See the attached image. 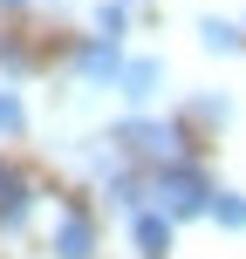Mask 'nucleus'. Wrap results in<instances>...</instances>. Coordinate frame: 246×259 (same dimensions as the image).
<instances>
[{
	"label": "nucleus",
	"mask_w": 246,
	"mask_h": 259,
	"mask_svg": "<svg viewBox=\"0 0 246 259\" xmlns=\"http://www.w3.org/2000/svg\"><path fill=\"white\" fill-rule=\"evenodd\" d=\"M14 184H21V178H7V170H0V205H7V198H14Z\"/></svg>",
	"instance_id": "12"
},
{
	"label": "nucleus",
	"mask_w": 246,
	"mask_h": 259,
	"mask_svg": "<svg viewBox=\"0 0 246 259\" xmlns=\"http://www.w3.org/2000/svg\"><path fill=\"white\" fill-rule=\"evenodd\" d=\"M212 219H219L226 225V232H246V191H212Z\"/></svg>",
	"instance_id": "7"
},
{
	"label": "nucleus",
	"mask_w": 246,
	"mask_h": 259,
	"mask_svg": "<svg viewBox=\"0 0 246 259\" xmlns=\"http://www.w3.org/2000/svg\"><path fill=\"white\" fill-rule=\"evenodd\" d=\"M198 116H205V123H226V116H233V103H226V96H198Z\"/></svg>",
	"instance_id": "11"
},
{
	"label": "nucleus",
	"mask_w": 246,
	"mask_h": 259,
	"mask_svg": "<svg viewBox=\"0 0 246 259\" xmlns=\"http://www.w3.org/2000/svg\"><path fill=\"white\" fill-rule=\"evenodd\" d=\"M157 82H164V62H151V55L117 68V89L130 96V103H151V96H157Z\"/></svg>",
	"instance_id": "5"
},
{
	"label": "nucleus",
	"mask_w": 246,
	"mask_h": 259,
	"mask_svg": "<svg viewBox=\"0 0 246 259\" xmlns=\"http://www.w3.org/2000/svg\"><path fill=\"white\" fill-rule=\"evenodd\" d=\"M123 14H130V0H103V7H96V27H103V34H123Z\"/></svg>",
	"instance_id": "9"
},
{
	"label": "nucleus",
	"mask_w": 246,
	"mask_h": 259,
	"mask_svg": "<svg viewBox=\"0 0 246 259\" xmlns=\"http://www.w3.org/2000/svg\"><path fill=\"white\" fill-rule=\"evenodd\" d=\"M117 68H123L117 34H96V41H82V48H76V75H82V82H117Z\"/></svg>",
	"instance_id": "4"
},
{
	"label": "nucleus",
	"mask_w": 246,
	"mask_h": 259,
	"mask_svg": "<svg viewBox=\"0 0 246 259\" xmlns=\"http://www.w3.org/2000/svg\"><path fill=\"white\" fill-rule=\"evenodd\" d=\"M110 143H117L123 157H137V164H171V157H185V137L171 123H151V116H130L123 130H110Z\"/></svg>",
	"instance_id": "2"
},
{
	"label": "nucleus",
	"mask_w": 246,
	"mask_h": 259,
	"mask_svg": "<svg viewBox=\"0 0 246 259\" xmlns=\"http://www.w3.org/2000/svg\"><path fill=\"white\" fill-rule=\"evenodd\" d=\"M130 246H137L144 259H164V252H171V211L137 205V211H130Z\"/></svg>",
	"instance_id": "3"
},
{
	"label": "nucleus",
	"mask_w": 246,
	"mask_h": 259,
	"mask_svg": "<svg viewBox=\"0 0 246 259\" xmlns=\"http://www.w3.org/2000/svg\"><path fill=\"white\" fill-rule=\"evenodd\" d=\"M89 252H96V225L82 219V211L55 225V259H89Z\"/></svg>",
	"instance_id": "6"
},
{
	"label": "nucleus",
	"mask_w": 246,
	"mask_h": 259,
	"mask_svg": "<svg viewBox=\"0 0 246 259\" xmlns=\"http://www.w3.org/2000/svg\"><path fill=\"white\" fill-rule=\"evenodd\" d=\"M14 130H21V96L0 89V137H14Z\"/></svg>",
	"instance_id": "10"
},
{
	"label": "nucleus",
	"mask_w": 246,
	"mask_h": 259,
	"mask_svg": "<svg viewBox=\"0 0 246 259\" xmlns=\"http://www.w3.org/2000/svg\"><path fill=\"white\" fill-rule=\"evenodd\" d=\"M151 198L171 219H198V211L212 205V184H205V170H192L185 157H171V164H151Z\"/></svg>",
	"instance_id": "1"
},
{
	"label": "nucleus",
	"mask_w": 246,
	"mask_h": 259,
	"mask_svg": "<svg viewBox=\"0 0 246 259\" xmlns=\"http://www.w3.org/2000/svg\"><path fill=\"white\" fill-rule=\"evenodd\" d=\"M198 41H205L212 55H233V48H239V27H233V21H198Z\"/></svg>",
	"instance_id": "8"
},
{
	"label": "nucleus",
	"mask_w": 246,
	"mask_h": 259,
	"mask_svg": "<svg viewBox=\"0 0 246 259\" xmlns=\"http://www.w3.org/2000/svg\"><path fill=\"white\" fill-rule=\"evenodd\" d=\"M7 7H21V0H7Z\"/></svg>",
	"instance_id": "13"
}]
</instances>
